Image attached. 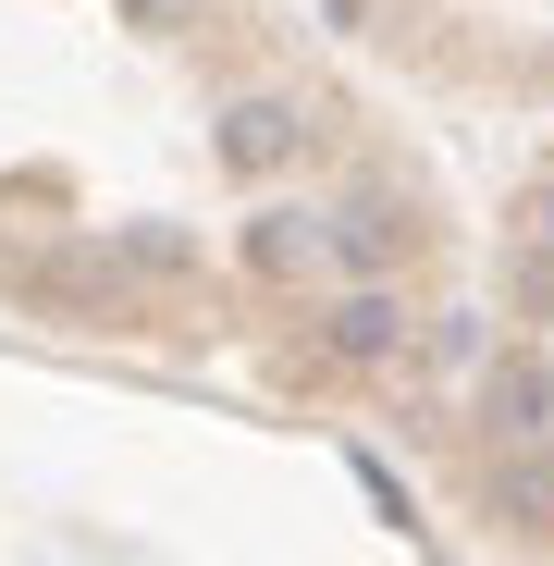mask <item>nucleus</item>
<instances>
[{"mask_svg": "<svg viewBox=\"0 0 554 566\" xmlns=\"http://www.w3.org/2000/svg\"><path fill=\"white\" fill-rule=\"evenodd\" d=\"M333 345H345V357H395V345H407V308H395V296H345V308H333Z\"/></svg>", "mask_w": 554, "mask_h": 566, "instance_id": "7ed1b4c3", "label": "nucleus"}, {"mask_svg": "<svg viewBox=\"0 0 554 566\" xmlns=\"http://www.w3.org/2000/svg\"><path fill=\"white\" fill-rule=\"evenodd\" d=\"M481 419H493V443H554V357H493L481 369Z\"/></svg>", "mask_w": 554, "mask_h": 566, "instance_id": "f257e3e1", "label": "nucleus"}, {"mask_svg": "<svg viewBox=\"0 0 554 566\" xmlns=\"http://www.w3.org/2000/svg\"><path fill=\"white\" fill-rule=\"evenodd\" d=\"M530 234H542V247H554V172H542V198H530Z\"/></svg>", "mask_w": 554, "mask_h": 566, "instance_id": "423d86ee", "label": "nucleus"}, {"mask_svg": "<svg viewBox=\"0 0 554 566\" xmlns=\"http://www.w3.org/2000/svg\"><path fill=\"white\" fill-rule=\"evenodd\" d=\"M222 160H234V172L296 160V99H234V112H222Z\"/></svg>", "mask_w": 554, "mask_h": 566, "instance_id": "f03ea898", "label": "nucleus"}, {"mask_svg": "<svg viewBox=\"0 0 554 566\" xmlns=\"http://www.w3.org/2000/svg\"><path fill=\"white\" fill-rule=\"evenodd\" d=\"M247 259H259V271H309V259H321V222H284V210H271V222L247 234Z\"/></svg>", "mask_w": 554, "mask_h": 566, "instance_id": "20e7f679", "label": "nucleus"}, {"mask_svg": "<svg viewBox=\"0 0 554 566\" xmlns=\"http://www.w3.org/2000/svg\"><path fill=\"white\" fill-rule=\"evenodd\" d=\"M185 13H198V0H124V25H148V38H173Z\"/></svg>", "mask_w": 554, "mask_h": 566, "instance_id": "39448f33", "label": "nucleus"}]
</instances>
